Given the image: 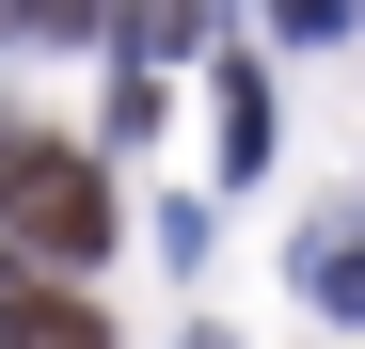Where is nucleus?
<instances>
[{
	"mask_svg": "<svg viewBox=\"0 0 365 349\" xmlns=\"http://www.w3.org/2000/svg\"><path fill=\"white\" fill-rule=\"evenodd\" d=\"M0 239L48 254V270H96V254H111V174H96V143L0 111Z\"/></svg>",
	"mask_w": 365,
	"mask_h": 349,
	"instance_id": "obj_1",
	"label": "nucleus"
},
{
	"mask_svg": "<svg viewBox=\"0 0 365 349\" xmlns=\"http://www.w3.org/2000/svg\"><path fill=\"white\" fill-rule=\"evenodd\" d=\"M0 349H111V318H96L48 254H0Z\"/></svg>",
	"mask_w": 365,
	"mask_h": 349,
	"instance_id": "obj_2",
	"label": "nucleus"
},
{
	"mask_svg": "<svg viewBox=\"0 0 365 349\" xmlns=\"http://www.w3.org/2000/svg\"><path fill=\"white\" fill-rule=\"evenodd\" d=\"M302 302H318V318H365V239H349V222L302 239Z\"/></svg>",
	"mask_w": 365,
	"mask_h": 349,
	"instance_id": "obj_3",
	"label": "nucleus"
},
{
	"mask_svg": "<svg viewBox=\"0 0 365 349\" xmlns=\"http://www.w3.org/2000/svg\"><path fill=\"white\" fill-rule=\"evenodd\" d=\"M255 159H270V80L222 64V174H255Z\"/></svg>",
	"mask_w": 365,
	"mask_h": 349,
	"instance_id": "obj_4",
	"label": "nucleus"
},
{
	"mask_svg": "<svg viewBox=\"0 0 365 349\" xmlns=\"http://www.w3.org/2000/svg\"><path fill=\"white\" fill-rule=\"evenodd\" d=\"M96 16H111V0H0V32H32V48H80Z\"/></svg>",
	"mask_w": 365,
	"mask_h": 349,
	"instance_id": "obj_5",
	"label": "nucleus"
},
{
	"mask_svg": "<svg viewBox=\"0 0 365 349\" xmlns=\"http://www.w3.org/2000/svg\"><path fill=\"white\" fill-rule=\"evenodd\" d=\"M270 16H286V32H302V48H334V32H349V16H365V0H270Z\"/></svg>",
	"mask_w": 365,
	"mask_h": 349,
	"instance_id": "obj_6",
	"label": "nucleus"
}]
</instances>
